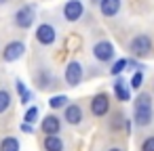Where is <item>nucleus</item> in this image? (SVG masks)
Listing matches in <instances>:
<instances>
[{
	"label": "nucleus",
	"instance_id": "nucleus-1",
	"mask_svg": "<svg viewBox=\"0 0 154 151\" xmlns=\"http://www.w3.org/2000/svg\"><path fill=\"white\" fill-rule=\"evenodd\" d=\"M152 120H154L152 97H150V92H139L133 103V122H135V126L146 128L152 124Z\"/></svg>",
	"mask_w": 154,
	"mask_h": 151
},
{
	"label": "nucleus",
	"instance_id": "nucleus-2",
	"mask_svg": "<svg viewBox=\"0 0 154 151\" xmlns=\"http://www.w3.org/2000/svg\"><path fill=\"white\" fill-rule=\"evenodd\" d=\"M152 46H154V42H152V38H150L148 34H137V36L129 42V51H131V55L137 57V59L150 57V55H152Z\"/></svg>",
	"mask_w": 154,
	"mask_h": 151
},
{
	"label": "nucleus",
	"instance_id": "nucleus-3",
	"mask_svg": "<svg viewBox=\"0 0 154 151\" xmlns=\"http://www.w3.org/2000/svg\"><path fill=\"white\" fill-rule=\"evenodd\" d=\"M34 21H36V9H34V4H23L13 15V23L19 30H30L34 25Z\"/></svg>",
	"mask_w": 154,
	"mask_h": 151
},
{
	"label": "nucleus",
	"instance_id": "nucleus-4",
	"mask_svg": "<svg viewBox=\"0 0 154 151\" xmlns=\"http://www.w3.org/2000/svg\"><path fill=\"white\" fill-rule=\"evenodd\" d=\"M34 36H36V42H38L40 46H53L55 40H57V30H55L53 23L45 21V23H40V25L36 28Z\"/></svg>",
	"mask_w": 154,
	"mask_h": 151
},
{
	"label": "nucleus",
	"instance_id": "nucleus-5",
	"mask_svg": "<svg viewBox=\"0 0 154 151\" xmlns=\"http://www.w3.org/2000/svg\"><path fill=\"white\" fill-rule=\"evenodd\" d=\"M82 76H85V67H82L80 61H70V63L66 65V69H63V80H66V84L72 86V88L82 82Z\"/></svg>",
	"mask_w": 154,
	"mask_h": 151
},
{
	"label": "nucleus",
	"instance_id": "nucleus-6",
	"mask_svg": "<svg viewBox=\"0 0 154 151\" xmlns=\"http://www.w3.org/2000/svg\"><path fill=\"white\" fill-rule=\"evenodd\" d=\"M114 44L110 42V40H99V42H95L93 44V57L99 61V63H108V61H112L114 59Z\"/></svg>",
	"mask_w": 154,
	"mask_h": 151
},
{
	"label": "nucleus",
	"instance_id": "nucleus-7",
	"mask_svg": "<svg viewBox=\"0 0 154 151\" xmlns=\"http://www.w3.org/2000/svg\"><path fill=\"white\" fill-rule=\"evenodd\" d=\"M23 55H26V44H23L21 40H13V42H9V44L5 46V51H2V59H5L7 63H15V61H19Z\"/></svg>",
	"mask_w": 154,
	"mask_h": 151
},
{
	"label": "nucleus",
	"instance_id": "nucleus-8",
	"mask_svg": "<svg viewBox=\"0 0 154 151\" xmlns=\"http://www.w3.org/2000/svg\"><path fill=\"white\" fill-rule=\"evenodd\" d=\"M82 15H85V4L80 2V0H68V2L63 4V17H66V21L76 23L78 19H82Z\"/></svg>",
	"mask_w": 154,
	"mask_h": 151
},
{
	"label": "nucleus",
	"instance_id": "nucleus-9",
	"mask_svg": "<svg viewBox=\"0 0 154 151\" xmlns=\"http://www.w3.org/2000/svg\"><path fill=\"white\" fill-rule=\"evenodd\" d=\"M108 111H110V97H108L106 92L95 94L93 101H91V113H93L95 118H103Z\"/></svg>",
	"mask_w": 154,
	"mask_h": 151
},
{
	"label": "nucleus",
	"instance_id": "nucleus-10",
	"mask_svg": "<svg viewBox=\"0 0 154 151\" xmlns=\"http://www.w3.org/2000/svg\"><path fill=\"white\" fill-rule=\"evenodd\" d=\"M82 118H85L82 107L76 105V103H72V105H68V107L63 109V120H66V124H70V126H78V124H82Z\"/></svg>",
	"mask_w": 154,
	"mask_h": 151
},
{
	"label": "nucleus",
	"instance_id": "nucleus-11",
	"mask_svg": "<svg viewBox=\"0 0 154 151\" xmlns=\"http://www.w3.org/2000/svg\"><path fill=\"white\" fill-rule=\"evenodd\" d=\"M40 130H42L45 134H59V130H61V120H59V115L49 113L47 118H42Z\"/></svg>",
	"mask_w": 154,
	"mask_h": 151
},
{
	"label": "nucleus",
	"instance_id": "nucleus-12",
	"mask_svg": "<svg viewBox=\"0 0 154 151\" xmlns=\"http://www.w3.org/2000/svg\"><path fill=\"white\" fill-rule=\"evenodd\" d=\"M122 7V0H101L99 2V13L103 17H116L120 13Z\"/></svg>",
	"mask_w": 154,
	"mask_h": 151
},
{
	"label": "nucleus",
	"instance_id": "nucleus-13",
	"mask_svg": "<svg viewBox=\"0 0 154 151\" xmlns=\"http://www.w3.org/2000/svg\"><path fill=\"white\" fill-rule=\"evenodd\" d=\"M114 94H116V99L120 101V103H127L129 99H131V94H129V88H127V82L120 78V76H116V80H114Z\"/></svg>",
	"mask_w": 154,
	"mask_h": 151
},
{
	"label": "nucleus",
	"instance_id": "nucleus-14",
	"mask_svg": "<svg viewBox=\"0 0 154 151\" xmlns=\"http://www.w3.org/2000/svg\"><path fill=\"white\" fill-rule=\"evenodd\" d=\"M45 151H63V141L57 134H45Z\"/></svg>",
	"mask_w": 154,
	"mask_h": 151
},
{
	"label": "nucleus",
	"instance_id": "nucleus-15",
	"mask_svg": "<svg viewBox=\"0 0 154 151\" xmlns=\"http://www.w3.org/2000/svg\"><path fill=\"white\" fill-rule=\"evenodd\" d=\"M0 151H19V141L15 136H5L0 141Z\"/></svg>",
	"mask_w": 154,
	"mask_h": 151
},
{
	"label": "nucleus",
	"instance_id": "nucleus-16",
	"mask_svg": "<svg viewBox=\"0 0 154 151\" xmlns=\"http://www.w3.org/2000/svg\"><path fill=\"white\" fill-rule=\"evenodd\" d=\"M68 101H70V99H68L66 94H55V97L49 99V105H51L53 109H66V107H68Z\"/></svg>",
	"mask_w": 154,
	"mask_h": 151
},
{
	"label": "nucleus",
	"instance_id": "nucleus-17",
	"mask_svg": "<svg viewBox=\"0 0 154 151\" xmlns=\"http://www.w3.org/2000/svg\"><path fill=\"white\" fill-rule=\"evenodd\" d=\"M11 101H13L11 92H9L7 88H0V113H5V111L11 107Z\"/></svg>",
	"mask_w": 154,
	"mask_h": 151
},
{
	"label": "nucleus",
	"instance_id": "nucleus-18",
	"mask_svg": "<svg viewBox=\"0 0 154 151\" xmlns=\"http://www.w3.org/2000/svg\"><path fill=\"white\" fill-rule=\"evenodd\" d=\"M127 67H129V59H118V61H116V63L110 67V74L116 78V76H120V74H122Z\"/></svg>",
	"mask_w": 154,
	"mask_h": 151
},
{
	"label": "nucleus",
	"instance_id": "nucleus-19",
	"mask_svg": "<svg viewBox=\"0 0 154 151\" xmlns=\"http://www.w3.org/2000/svg\"><path fill=\"white\" fill-rule=\"evenodd\" d=\"M141 84H143V71L137 69V71H133V76H131V80H129V86H131L133 90H139Z\"/></svg>",
	"mask_w": 154,
	"mask_h": 151
},
{
	"label": "nucleus",
	"instance_id": "nucleus-20",
	"mask_svg": "<svg viewBox=\"0 0 154 151\" xmlns=\"http://www.w3.org/2000/svg\"><path fill=\"white\" fill-rule=\"evenodd\" d=\"M49 86H55V84H53V78H51L49 71H42V74L38 76V88H49Z\"/></svg>",
	"mask_w": 154,
	"mask_h": 151
},
{
	"label": "nucleus",
	"instance_id": "nucleus-21",
	"mask_svg": "<svg viewBox=\"0 0 154 151\" xmlns=\"http://www.w3.org/2000/svg\"><path fill=\"white\" fill-rule=\"evenodd\" d=\"M23 120L28 122V124H34L36 120H38V107L36 105H32L28 111H26V115H23Z\"/></svg>",
	"mask_w": 154,
	"mask_h": 151
},
{
	"label": "nucleus",
	"instance_id": "nucleus-22",
	"mask_svg": "<svg viewBox=\"0 0 154 151\" xmlns=\"http://www.w3.org/2000/svg\"><path fill=\"white\" fill-rule=\"evenodd\" d=\"M139 151H154V136H146V138L141 141Z\"/></svg>",
	"mask_w": 154,
	"mask_h": 151
},
{
	"label": "nucleus",
	"instance_id": "nucleus-23",
	"mask_svg": "<svg viewBox=\"0 0 154 151\" xmlns=\"http://www.w3.org/2000/svg\"><path fill=\"white\" fill-rule=\"evenodd\" d=\"M19 99H21V103H23V105H28L30 101H34V92H32V90H28V92H26V94H21Z\"/></svg>",
	"mask_w": 154,
	"mask_h": 151
},
{
	"label": "nucleus",
	"instance_id": "nucleus-24",
	"mask_svg": "<svg viewBox=\"0 0 154 151\" xmlns=\"http://www.w3.org/2000/svg\"><path fill=\"white\" fill-rule=\"evenodd\" d=\"M15 88H17V92H19V97L28 92V88H26V84H23L21 80H17V82H15Z\"/></svg>",
	"mask_w": 154,
	"mask_h": 151
},
{
	"label": "nucleus",
	"instance_id": "nucleus-25",
	"mask_svg": "<svg viewBox=\"0 0 154 151\" xmlns=\"http://www.w3.org/2000/svg\"><path fill=\"white\" fill-rule=\"evenodd\" d=\"M21 132H26V134H34V124L23 122V124H21Z\"/></svg>",
	"mask_w": 154,
	"mask_h": 151
},
{
	"label": "nucleus",
	"instance_id": "nucleus-26",
	"mask_svg": "<svg viewBox=\"0 0 154 151\" xmlns=\"http://www.w3.org/2000/svg\"><path fill=\"white\" fill-rule=\"evenodd\" d=\"M129 67H135V69H143V65L137 61V57H133V59H129Z\"/></svg>",
	"mask_w": 154,
	"mask_h": 151
},
{
	"label": "nucleus",
	"instance_id": "nucleus-27",
	"mask_svg": "<svg viewBox=\"0 0 154 151\" xmlns=\"http://www.w3.org/2000/svg\"><path fill=\"white\" fill-rule=\"evenodd\" d=\"M108 151H125V149H122V147H110Z\"/></svg>",
	"mask_w": 154,
	"mask_h": 151
},
{
	"label": "nucleus",
	"instance_id": "nucleus-28",
	"mask_svg": "<svg viewBox=\"0 0 154 151\" xmlns=\"http://www.w3.org/2000/svg\"><path fill=\"white\" fill-rule=\"evenodd\" d=\"M91 2H93V4H99V2H101V0H91Z\"/></svg>",
	"mask_w": 154,
	"mask_h": 151
},
{
	"label": "nucleus",
	"instance_id": "nucleus-29",
	"mask_svg": "<svg viewBox=\"0 0 154 151\" xmlns=\"http://www.w3.org/2000/svg\"><path fill=\"white\" fill-rule=\"evenodd\" d=\"M7 2H9V0H0V4H7Z\"/></svg>",
	"mask_w": 154,
	"mask_h": 151
},
{
	"label": "nucleus",
	"instance_id": "nucleus-30",
	"mask_svg": "<svg viewBox=\"0 0 154 151\" xmlns=\"http://www.w3.org/2000/svg\"><path fill=\"white\" fill-rule=\"evenodd\" d=\"M152 90H154V86H152Z\"/></svg>",
	"mask_w": 154,
	"mask_h": 151
}]
</instances>
